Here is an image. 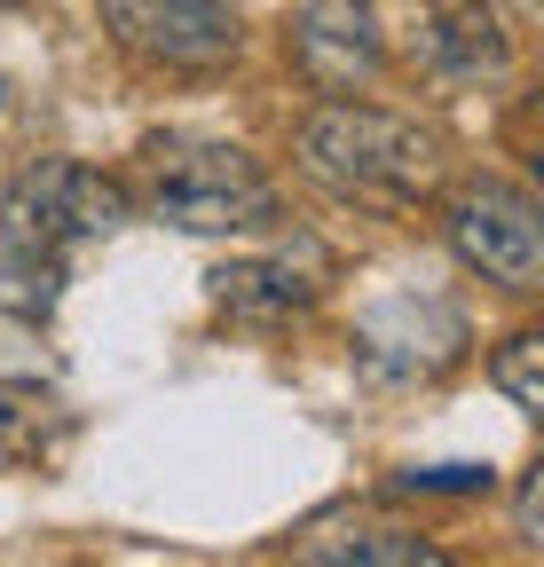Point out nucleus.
Listing matches in <instances>:
<instances>
[{
    "label": "nucleus",
    "instance_id": "8",
    "mask_svg": "<svg viewBox=\"0 0 544 567\" xmlns=\"http://www.w3.org/2000/svg\"><path fill=\"white\" fill-rule=\"evenodd\" d=\"M316 292H324V252L316 245H300V260L277 252V260H237V268L214 276V300L237 323H285V316L316 308Z\"/></svg>",
    "mask_w": 544,
    "mask_h": 567
},
{
    "label": "nucleus",
    "instance_id": "11",
    "mask_svg": "<svg viewBox=\"0 0 544 567\" xmlns=\"http://www.w3.org/2000/svg\"><path fill=\"white\" fill-rule=\"evenodd\" d=\"M490 379L505 386V402H513L521 417H536V410H544V331H513V339L490 354Z\"/></svg>",
    "mask_w": 544,
    "mask_h": 567
},
{
    "label": "nucleus",
    "instance_id": "1",
    "mask_svg": "<svg viewBox=\"0 0 544 567\" xmlns=\"http://www.w3.org/2000/svg\"><path fill=\"white\" fill-rule=\"evenodd\" d=\"M300 174L324 182L331 197L371 205V213H419L442 182V142L419 118H394L379 103L331 95L300 118Z\"/></svg>",
    "mask_w": 544,
    "mask_h": 567
},
{
    "label": "nucleus",
    "instance_id": "4",
    "mask_svg": "<svg viewBox=\"0 0 544 567\" xmlns=\"http://www.w3.org/2000/svg\"><path fill=\"white\" fill-rule=\"evenodd\" d=\"M442 237L473 276H490L497 292H513V300L544 292V213L521 182H497V174L458 182L442 197Z\"/></svg>",
    "mask_w": 544,
    "mask_h": 567
},
{
    "label": "nucleus",
    "instance_id": "9",
    "mask_svg": "<svg viewBox=\"0 0 544 567\" xmlns=\"http://www.w3.org/2000/svg\"><path fill=\"white\" fill-rule=\"evenodd\" d=\"M427 55L450 71V80H505L513 32L497 24L490 0H442V9H434V32H427Z\"/></svg>",
    "mask_w": 544,
    "mask_h": 567
},
{
    "label": "nucleus",
    "instance_id": "6",
    "mask_svg": "<svg viewBox=\"0 0 544 567\" xmlns=\"http://www.w3.org/2000/svg\"><path fill=\"white\" fill-rule=\"evenodd\" d=\"M103 32L151 71H222L245 48L229 0H103Z\"/></svg>",
    "mask_w": 544,
    "mask_h": 567
},
{
    "label": "nucleus",
    "instance_id": "5",
    "mask_svg": "<svg viewBox=\"0 0 544 567\" xmlns=\"http://www.w3.org/2000/svg\"><path fill=\"white\" fill-rule=\"evenodd\" d=\"M348 347L371 386H419V379H442L465 354V316L434 292H387L356 316Z\"/></svg>",
    "mask_w": 544,
    "mask_h": 567
},
{
    "label": "nucleus",
    "instance_id": "2",
    "mask_svg": "<svg viewBox=\"0 0 544 567\" xmlns=\"http://www.w3.org/2000/svg\"><path fill=\"white\" fill-rule=\"evenodd\" d=\"M143 205L189 237H253L277 229V182L253 151L214 134H158L143 151Z\"/></svg>",
    "mask_w": 544,
    "mask_h": 567
},
{
    "label": "nucleus",
    "instance_id": "10",
    "mask_svg": "<svg viewBox=\"0 0 544 567\" xmlns=\"http://www.w3.org/2000/svg\"><path fill=\"white\" fill-rule=\"evenodd\" d=\"M300 559H363V567H434L442 551L411 528H387V520H331L316 536H300Z\"/></svg>",
    "mask_w": 544,
    "mask_h": 567
},
{
    "label": "nucleus",
    "instance_id": "7",
    "mask_svg": "<svg viewBox=\"0 0 544 567\" xmlns=\"http://www.w3.org/2000/svg\"><path fill=\"white\" fill-rule=\"evenodd\" d=\"M285 55L316 95H363L387 71V40H379L371 0H292Z\"/></svg>",
    "mask_w": 544,
    "mask_h": 567
},
{
    "label": "nucleus",
    "instance_id": "3",
    "mask_svg": "<svg viewBox=\"0 0 544 567\" xmlns=\"http://www.w3.org/2000/svg\"><path fill=\"white\" fill-rule=\"evenodd\" d=\"M119 221H126V189L80 158H40L0 189V252H24V260L63 268L72 245H95Z\"/></svg>",
    "mask_w": 544,
    "mask_h": 567
}]
</instances>
